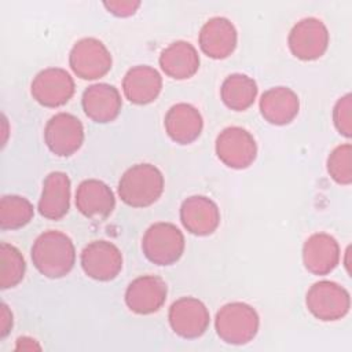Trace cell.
Returning <instances> with one entry per match:
<instances>
[{
	"label": "cell",
	"instance_id": "6da1fadb",
	"mask_svg": "<svg viewBox=\"0 0 352 352\" xmlns=\"http://www.w3.org/2000/svg\"><path fill=\"white\" fill-rule=\"evenodd\" d=\"M36 270L50 278L66 276L76 263V248L69 235L58 230H48L40 234L30 249Z\"/></svg>",
	"mask_w": 352,
	"mask_h": 352
},
{
	"label": "cell",
	"instance_id": "7a4b0ae2",
	"mask_svg": "<svg viewBox=\"0 0 352 352\" xmlns=\"http://www.w3.org/2000/svg\"><path fill=\"white\" fill-rule=\"evenodd\" d=\"M162 172L153 164L142 162L128 168L118 182V197L132 208H147L162 195Z\"/></svg>",
	"mask_w": 352,
	"mask_h": 352
},
{
	"label": "cell",
	"instance_id": "3957f363",
	"mask_svg": "<svg viewBox=\"0 0 352 352\" xmlns=\"http://www.w3.org/2000/svg\"><path fill=\"white\" fill-rule=\"evenodd\" d=\"M260 326L257 311L241 301L223 305L214 318V329L221 341L231 345H245L250 342Z\"/></svg>",
	"mask_w": 352,
	"mask_h": 352
},
{
	"label": "cell",
	"instance_id": "277c9868",
	"mask_svg": "<svg viewBox=\"0 0 352 352\" xmlns=\"http://www.w3.org/2000/svg\"><path fill=\"white\" fill-rule=\"evenodd\" d=\"M184 246L183 232L175 224L166 221L151 224L142 238L143 254L157 265L175 264L183 256Z\"/></svg>",
	"mask_w": 352,
	"mask_h": 352
},
{
	"label": "cell",
	"instance_id": "5b68a950",
	"mask_svg": "<svg viewBox=\"0 0 352 352\" xmlns=\"http://www.w3.org/2000/svg\"><path fill=\"white\" fill-rule=\"evenodd\" d=\"M305 305L316 319L336 322L349 312L351 296L344 286L333 280H319L308 289Z\"/></svg>",
	"mask_w": 352,
	"mask_h": 352
},
{
	"label": "cell",
	"instance_id": "8992f818",
	"mask_svg": "<svg viewBox=\"0 0 352 352\" xmlns=\"http://www.w3.org/2000/svg\"><path fill=\"white\" fill-rule=\"evenodd\" d=\"M69 65L73 73L82 80H98L106 76L113 65L107 47L95 37L78 40L69 54Z\"/></svg>",
	"mask_w": 352,
	"mask_h": 352
},
{
	"label": "cell",
	"instance_id": "52a82bcc",
	"mask_svg": "<svg viewBox=\"0 0 352 352\" xmlns=\"http://www.w3.org/2000/svg\"><path fill=\"white\" fill-rule=\"evenodd\" d=\"M217 158L228 168L245 169L257 155V144L253 135L241 126H227L216 138Z\"/></svg>",
	"mask_w": 352,
	"mask_h": 352
},
{
	"label": "cell",
	"instance_id": "ba28073f",
	"mask_svg": "<svg viewBox=\"0 0 352 352\" xmlns=\"http://www.w3.org/2000/svg\"><path fill=\"white\" fill-rule=\"evenodd\" d=\"M329 30L326 25L314 16L302 18L290 30L287 44L290 52L301 60L320 58L329 47Z\"/></svg>",
	"mask_w": 352,
	"mask_h": 352
},
{
	"label": "cell",
	"instance_id": "9c48e42d",
	"mask_svg": "<svg viewBox=\"0 0 352 352\" xmlns=\"http://www.w3.org/2000/svg\"><path fill=\"white\" fill-rule=\"evenodd\" d=\"M80 263L87 276L109 282L117 278L122 270V253L113 242L96 239L82 249Z\"/></svg>",
	"mask_w": 352,
	"mask_h": 352
},
{
	"label": "cell",
	"instance_id": "30bf717a",
	"mask_svg": "<svg viewBox=\"0 0 352 352\" xmlns=\"http://www.w3.org/2000/svg\"><path fill=\"white\" fill-rule=\"evenodd\" d=\"M74 80L62 67H47L38 72L30 85L33 99L44 107H60L74 95Z\"/></svg>",
	"mask_w": 352,
	"mask_h": 352
},
{
	"label": "cell",
	"instance_id": "8fae6325",
	"mask_svg": "<svg viewBox=\"0 0 352 352\" xmlns=\"http://www.w3.org/2000/svg\"><path fill=\"white\" fill-rule=\"evenodd\" d=\"M44 142L52 154L70 157L82 146L84 126L76 116L58 113L45 124Z\"/></svg>",
	"mask_w": 352,
	"mask_h": 352
},
{
	"label": "cell",
	"instance_id": "7c38bea8",
	"mask_svg": "<svg viewBox=\"0 0 352 352\" xmlns=\"http://www.w3.org/2000/svg\"><path fill=\"white\" fill-rule=\"evenodd\" d=\"M168 320L175 334L192 340L201 337L209 327L210 315L206 305L195 297H180L168 312Z\"/></svg>",
	"mask_w": 352,
	"mask_h": 352
},
{
	"label": "cell",
	"instance_id": "4fadbf2b",
	"mask_svg": "<svg viewBox=\"0 0 352 352\" xmlns=\"http://www.w3.org/2000/svg\"><path fill=\"white\" fill-rule=\"evenodd\" d=\"M168 286L158 275H142L133 279L125 290L126 307L138 315H150L162 308Z\"/></svg>",
	"mask_w": 352,
	"mask_h": 352
},
{
	"label": "cell",
	"instance_id": "5bb4252c",
	"mask_svg": "<svg viewBox=\"0 0 352 352\" xmlns=\"http://www.w3.org/2000/svg\"><path fill=\"white\" fill-rule=\"evenodd\" d=\"M180 221L192 235L213 234L220 224V210L214 201L205 195H191L180 205Z\"/></svg>",
	"mask_w": 352,
	"mask_h": 352
},
{
	"label": "cell",
	"instance_id": "9a60e30c",
	"mask_svg": "<svg viewBox=\"0 0 352 352\" xmlns=\"http://www.w3.org/2000/svg\"><path fill=\"white\" fill-rule=\"evenodd\" d=\"M199 48L212 59L228 58L238 43V33L234 23L224 16L208 19L199 30Z\"/></svg>",
	"mask_w": 352,
	"mask_h": 352
},
{
	"label": "cell",
	"instance_id": "2e32d148",
	"mask_svg": "<svg viewBox=\"0 0 352 352\" xmlns=\"http://www.w3.org/2000/svg\"><path fill=\"white\" fill-rule=\"evenodd\" d=\"M340 245L327 232H315L302 245L304 267L314 275H327L340 263Z\"/></svg>",
	"mask_w": 352,
	"mask_h": 352
},
{
	"label": "cell",
	"instance_id": "e0dca14e",
	"mask_svg": "<svg viewBox=\"0 0 352 352\" xmlns=\"http://www.w3.org/2000/svg\"><path fill=\"white\" fill-rule=\"evenodd\" d=\"M81 104L85 116L94 122L106 124L116 120L121 111L122 100L118 89L106 82L92 84L82 92Z\"/></svg>",
	"mask_w": 352,
	"mask_h": 352
},
{
	"label": "cell",
	"instance_id": "ac0fdd59",
	"mask_svg": "<svg viewBox=\"0 0 352 352\" xmlns=\"http://www.w3.org/2000/svg\"><path fill=\"white\" fill-rule=\"evenodd\" d=\"M76 206L82 216L92 220H103L111 214L116 206V197L104 182L85 179L76 190Z\"/></svg>",
	"mask_w": 352,
	"mask_h": 352
},
{
	"label": "cell",
	"instance_id": "d6986e66",
	"mask_svg": "<svg viewBox=\"0 0 352 352\" xmlns=\"http://www.w3.org/2000/svg\"><path fill=\"white\" fill-rule=\"evenodd\" d=\"M70 179L60 170L50 172L43 182V191L38 199V213L48 220H59L70 208Z\"/></svg>",
	"mask_w": 352,
	"mask_h": 352
},
{
	"label": "cell",
	"instance_id": "ffe728a7",
	"mask_svg": "<svg viewBox=\"0 0 352 352\" xmlns=\"http://www.w3.org/2000/svg\"><path fill=\"white\" fill-rule=\"evenodd\" d=\"M162 89V77L151 66L138 65L131 67L122 78V92L133 104L154 102Z\"/></svg>",
	"mask_w": 352,
	"mask_h": 352
},
{
	"label": "cell",
	"instance_id": "44dd1931",
	"mask_svg": "<svg viewBox=\"0 0 352 352\" xmlns=\"http://www.w3.org/2000/svg\"><path fill=\"white\" fill-rule=\"evenodd\" d=\"M164 126L168 136L179 144L197 140L204 128V120L197 107L190 103H176L165 114Z\"/></svg>",
	"mask_w": 352,
	"mask_h": 352
},
{
	"label": "cell",
	"instance_id": "7402d4cb",
	"mask_svg": "<svg viewBox=\"0 0 352 352\" xmlns=\"http://www.w3.org/2000/svg\"><path fill=\"white\" fill-rule=\"evenodd\" d=\"M260 113L272 125H286L292 122L300 110V99L289 87H272L260 98Z\"/></svg>",
	"mask_w": 352,
	"mask_h": 352
},
{
	"label": "cell",
	"instance_id": "603a6c76",
	"mask_svg": "<svg viewBox=\"0 0 352 352\" xmlns=\"http://www.w3.org/2000/svg\"><path fill=\"white\" fill-rule=\"evenodd\" d=\"M161 70L170 78L186 80L192 77L199 69V55L197 48L188 41H173L160 54Z\"/></svg>",
	"mask_w": 352,
	"mask_h": 352
},
{
	"label": "cell",
	"instance_id": "cb8c5ba5",
	"mask_svg": "<svg viewBox=\"0 0 352 352\" xmlns=\"http://www.w3.org/2000/svg\"><path fill=\"white\" fill-rule=\"evenodd\" d=\"M257 96L256 81L242 73H234L224 78L220 87V98L223 103L234 110L243 111L249 109Z\"/></svg>",
	"mask_w": 352,
	"mask_h": 352
},
{
	"label": "cell",
	"instance_id": "d4e9b609",
	"mask_svg": "<svg viewBox=\"0 0 352 352\" xmlns=\"http://www.w3.org/2000/svg\"><path fill=\"white\" fill-rule=\"evenodd\" d=\"M34 216L32 202L21 195H4L0 201V227L18 230L30 223Z\"/></svg>",
	"mask_w": 352,
	"mask_h": 352
},
{
	"label": "cell",
	"instance_id": "484cf974",
	"mask_svg": "<svg viewBox=\"0 0 352 352\" xmlns=\"http://www.w3.org/2000/svg\"><path fill=\"white\" fill-rule=\"evenodd\" d=\"M26 271V263L22 253L7 242L0 245V287H15L22 282Z\"/></svg>",
	"mask_w": 352,
	"mask_h": 352
},
{
	"label": "cell",
	"instance_id": "4316f807",
	"mask_svg": "<svg viewBox=\"0 0 352 352\" xmlns=\"http://www.w3.org/2000/svg\"><path fill=\"white\" fill-rule=\"evenodd\" d=\"M326 166L336 183L349 186L352 183V146L344 143L334 147L327 157Z\"/></svg>",
	"mask_w": 352,
	"mask_h": 352
},
{
	"label": "cell",
	"instance_id": "83f0119b",
	"mask_svg": "<svg viewBox=\"0 0 352 352\" xmlns=\"http://www.w3.org/2000/svg\"><path fill=\"white\" fill-rule=\"evenodd\" d=\"M333 122L340 135L351 138L352 135V96L345 94L333 107Z\"/></svg>",
	"mask_w": 352,
	"mask_h": 352
},
{
	"label": "cell",
	"instance_id": "f1b7e54d",
	"mask_svg": "<svg viewBox=\"0 0 352 352\" xmlns=\"http://www.w3.org/2000/svg\"><path fill=\"white\" fill-rule=\"evenodd\" d=\"M103 6L116 16H131L140 7V1L135 0H116V1H104Z\"/></svg>",
	"mask_w": 352,
	"mask_h": 352
},
{
	"label": "cell",
	"instance_id": "f546056e",
	"mask_svg": "<svg viewBox=\"0 0 352 352\" xmlns=\"http://www.w3.org/2000/svg\"><path fill=\"white\" fill-rule=\"evenodd\" d=\"M12 327V312L10 311L7 304H1L0 311V338H6Z\"/></svg>",
	"mask_w": 352,
	"mask_h": 352
},
{
	"label": "cell",
	"instance_id": "4dcf8cb0",
	"mask_svg": "<svg viewBox=\"0 0 352 352\" xmlns=\"http://www.w3.org/2000/svg\"><path fill=\"white\" fill-rule=\"evenodd\" d=\"M16 351H38L41 349V346L37 344L36 340L30 338V337H21L16 340V346H15Z\"/></svg>",
	"mask_w": 352,
	"mask_h": 352
}]
</instances>
